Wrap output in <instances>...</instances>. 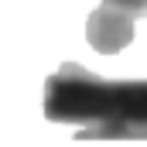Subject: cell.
I'll use <instances>...</instances> for the list:
<instances>
[{
  "instance_id": "1",
  "label": "cell",
  "mask_w": 147,
  "mask_h": 147,
  "mask_svg": "<svg viewBox=\"0 0 147 147\" xmlns=\"http://www.w3.org/2000/svg\"><path fill=\"white\" fill-rule=\"evenodd\" d=\"M45 116L86 123L79 140H147V79H103L65 62L45 79Z\"/></svg>"
},
{
  "instance_id": "2",
  "label": "cell",
  "mask_w": 147,
  "mask_h": 147,
  "mask_svg": "<svg viewBox=\"0 0 147 147\" xmlns=\"http://www.w3.org/2000/svg\"><path fill=\"white\" fill-rule=\"evenodd\" d=\"M86 41L99 55H116L134 41V17L103 0V7H96L86 21Z\"/></svg>"
},
{
  "instance_id": "3",
  "label": "cell",
  "mask_w": 147,
  "mask_h": 147,
  "mask_svg": "<svg viewBox=\"0 0 147 147\" xmlns=\"http://www.w3.org/2000/svg\"><path fill=\"white\" fill-rule=\"evenodd\" d=\"M106 3L120 7V10H127L134 21H137V17H147V0H106Z\"/></svg>"
}]
</instances>
